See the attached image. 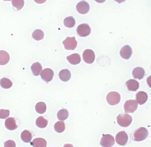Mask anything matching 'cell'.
<instances>
[{"instance_id":"6da1fadb","label":"cell","mask_w":151,"mask_h":147,"mask_svg":"<svg viewBox=\"0 0 151 147\" xmlns=\"http://www.w3.org/2000/svg\"><path fill=\"white\" fill-rule=\"evenodd\" d=\"M118 124L123 127H127L131 124L132 122V116L128 114L121 113L117 117Z\"/></svg>"},{"instance_id":"7a4b0ae2","label":"cell","mask_w":151,"mask_h":147,"mask_svg":"<svg viewBox=\"0 0 151 147\" xmlns=\"http://www.w3.org/2000/svg\"><path fill=\"white\" fill-rule=\"evenodd\" d=\"M148 134V131L145 128L140 127L135 131L133 140L138 142L143 141L147 138Z\"/></svg>"},{"instance_id":"3957f363","label":"cell","mask_w":151,"mask_h":147,"mask_svg":"<svg viewBox=\"0 0 151 147\" xmlns=\"http://www.w3.org/2000/svg\"><path fill=\"white\" fill-rule=\"evenodd\" d=\"M121 100L120 94L117 92H112L109 93L106 97L108 103L111 106H115L119 103Z\"/></svg>"},{"instance_id":"277c9868","label":"cell","mask_w":151,"mask_h":147,"mask_svg":"<svg viewBox=\"0 0 151 147\" xmlns=\"http://www.w3.org/2000/svg\"><path fill=\"white\" fill-rule=\"evenodd\" d=\"M115 143L114 137L110 134L104 135L100 141V145L103 147H111Z\"/></svg>"},{"instance_id":"5b68a950","label":"cell","mask_w":151,"mask_h":147,"mask_svg":"<svg viewBox=\"0 0 151 147\" xmlns=\"http://www.w3.org/2000/svg\"><path fill=\"white\" fill-rule=\"evenodd\" d=\"M63 43L65 49L68 50H74L77 46V41L75 37H67L63 41Z\"/></svg>"},{"instance_id":"8992f818","label":"cell","mask_w":151,"mask_h":147,"mask_svg":"<svg viewBox=\"0 0 151 147\" xmlns=\"http://www.w3.org/2000/svg\"><path fill=\"white\" fill-rule=\"evenodd\" d=\"M78 34L81 37H86L89 35L91 32L90 27L87 23L79 25L77 29Z\"/></svg>"},{"instance_id":"52a82bcc","label":"cell","mask_w":151,"mask_h":147,"mask_svg":"<svg viewBox=\"0 0 151 147\" xmlns=\"http://www.w3.org/2000/svg\"><path fill=\"white\" fill-rule=\"evenodd\" d=\"M83 60L86 63L91 64L93 63L95 59V55L94 52L90 49L85 50L83 53Z\"/></svg>"},{"instance_id":"ba28073f","label":"cell","mask_w":151,"mask_h":147,"mask_svg":"<svg viewBox=\"0 0 151 147\" xmlns=\"http://www.w3.org/2000/svg\"><path fill=\"white\" fill-rule=\"evenodd\" d=\"M128 140V136L125 131L118 132L116 136V141L117 143L120 146H124Z\"/></svg>"},{"instance_id":"9c48e42d","label":"cell","mask_w":151,"mask_h":147,"mask_svg":"<svg viewBox=\"0 0 151 147\" xmlns=\"http://www.w3.org/2000/svg\"><path fill=\"white\" fill-rule=\"evenodd\" d=\"M138 104L135 100L127 101L124 105L125 111L126 113H133L138 108Z\"/></svg>"},{"instance_id":"30bf717a","label":"cell","mask_w":151,"mask_h":147,"mask_svg":"<svg viewBox=\"0 0 151 147\" xmlns=\"http://www.w3.org/2000/svg\"><path fill=\"white\" fill-rule=\"evenodd\" d=\"M40 75L42 80L46 82H49L52 79L54 73L52 70L47 68L42 70Z\"/></svg>"},{"instance_id":"8fae6325","label":"cell","mask_w":151,"mask_h":147,"mask_svg":"<svg viewBox=\"0 0 151 147\" xmlns=\"http://www.w3.org/2000/svg\"><path fill=\"white\" fill-rule=\"evenodd\" d=\"M76 9L78 12L80 13L86 14L88 12L89 10V4L85 1H80L77 5Z\"/></svg>"},{"instance_id":"7c38bea8","label":"cell","mask_w":151,"mask_h":147,"mask_svg":"<svg viewBox=\"0 0 151 147\" xmlns=\"http://www.w3.org/2000/svg\"><path fill=\"white\" fill-rule=\"evenodd\" d=\"M131 47L129 45H126L122 47L120 51V55L125 59H129L132 55Z\"/></svg>"},{"instance_id":"4fadbf2b","label":"cell","mask_w":151,"mask_h":147,"mask_svg":"<svg viewBox=\"0 0 151 147\" xmlns=\"http://www.w3.org/2000/svg\"><path fill=\"white\" fill-rule=\"evenodd\" d=\"M5 126L7 129L10 130H15L18 127L15 118L12 117L7 119L5 122Z\"/></svg>"},{"instance_id":"5bb4252c","label":"cell","mask_w":151,"mask_h":147,"mask_svg":"<svg viewBox=\"0 0 151 147\" xmlns=\"http://www.w3.org/2000/svg\"><path fill=\"white\" fill-rule=\"evenodd\" d=\"M136 99L137 102L140 105H143L147 101L148 99V95L146 92L140 91L137 93Z\"/></svg>"},{"instance_id":"9a60e30c","label":"cell","mask_w":151,"mask_h":147,"mask_svg":"<svg viewBox=\"0 0 151 147\" xmlns=\"http://www.w3.org/2000/svg\"><path fill=\"white\" fill-rule=\"evenodd\" d=\"M127 87L130 91H136L139 87V84L137 81L134 79H130L126 83Z\"/></svg>"},{"instance_id":"2e32d148","label":"cell","mask_w":151,"mask_h":147,"mask_svg":"<svg viewBox=\"0 0 151 147\" xmlns=\"http://www.w3.org/2000/svg\"><path fill=\"white\" fill-rule=\"evenodd\" d=\"M132 74L134 78L141 79L144 78L145 72L143 68L141 67H137L133 70Z\"/></svg>"},{"instance_id":"e0dca14e","label":"cell","mask_w":151,"mask_h":147,"mask_svg":"<svg viewBox=\"0 0 151 147\" xmlns=\"http://www.w3.org/2000/svg\"><path fill=\"white\" fill-rule=\"evenodd\" d=\"M10 59V56L7 52L4 50H0V65L7 64Z\"/></svg>"},{"instance_id":"ac0fdd59","label":"cell","mask_w":151,"mask_h":147,"mask_svg":"<svg viewBox=\"0 0 151 147\" xmlns=\"http://www.w3.org/2000/svg\"><path fill=\"white\" fill-rule=\"evenodd\" d=\"M67 58L69 63L73 65L78 64L81 61L80 55L77 53L70 55L67 57Z\"/></svg>"},{"instance_id":"d6986e66","label":"cell","mask_w":151,"mask_h":147,"mask_svg":"<svg viewBox=\"0 0 151 147\" xmlns=\"http://www.w3.org/2000/svg\"><path fill=\"white\" fill-rule=\"evenodd\" d=\"M59 75L60 79L64 82H68L71 76L70 71L67 69L61 70Z\"/></svg>"},{"instance_id":"ffe728a7","label":"cell","mask_w":151,"mask_h":147,"mask_svg":"<svg viewBox=\"0 0 151 147\" xmlns=\"http://www.w3.org/2000/svg\"><path fill=\"white\" fill-rule=\"evenodd\" d=\"M33 147H46L47 143L46 140L42 138H37L31 143Z\"/></svg>"},{"instance_id":"44dd1931","label":"cell","mask_w":151,"mask_h":147,"mask_svg":"<svg viewBox=\"0 0 151 147\" xmlns=\"http://www.w3.org/2000/svg\"><path fill=\"white\" fill-rule=\"evenodd\" d=\"M21 138L23 142L29 143L32 139V134L29 131L25 130L22 132Z\"/></svg>"},{"instance_id":"7402d4cb","label":"cell","mask_w":151,"mask_h":147,"mask_svg":"<svg viewBox=\"0 0 151 147\" xmlns=\"http://www.w3.org/2000/svg\"><path fill=\"white\" fill-rule=\"evenodd\" d=\"M42 66L38 62L33 64L31 66V69L33 74L37 76L39 75L42 70Z\"/></svg>"},{"instance_id":"603a6c76","label":"cell","mask_w":151,"mask_h":147,"mask_svg":"<svg viewBox=\"0 0 151 147\" xmlns=\"http://www.w3.org/2000/svg\"><path fill=\"white\" fill-rule=\"evenodd\" d=\"M36 124V125L40 128H44L48 124V121L42 116H40L37 119Z\"/></svg>"},{"instance_id":"cb8c5ba5","label":"cell","mask_w":151,"mask_h":147,"mask_svg":"<svg viewBox=\"0 0 151 147\" xmlns=\"http://www.w3.org/2000/svg\"><path fill=\"white\" fill-rule=\"evenodd\" d=\"M44 36L43 31L40 29L36 30L32 33V37L37 41L43 39Z\"/></svg>"},{"instance_id":"d4e9b609","label":"cell","mask_w":151,"mask_h":147,"mask_svg":"<svg viewBox=\"0 0 151 147\" xmlns=\"http://www.w3.org/2000/svg\"><path fill=\"white\" fill-rule=\"evenodd\" d=\"M69 112L65 109H63L60 110L57 114L58 119L60 121H64L68 117Z\"/></svg>"},{"instance_id":"484cf974","label":"cell","mask_w":151,"mask_h":147,"mask_svg":"<svg viewBox=\"0 0 151 147\" xmlns=\"http://www.w3.org/2000/svg\"><path fill=\"white\" fill-rule=\"evenodd\" d=\"M12 83L11 81L6 78H3L0 80V84L3 88L8 89L12 87Z\"/></svg>"},{"instance_id":"4316f807","label":"cell","mask_w":151,"mask_h":147,"mask_svg":"<svg viewBox=\"0 0 151 147\" xmlns=\"http://www.w3.org/2000/svg\"><path fill=\"white\" fill-rule=\"evenodd\" d=\"M36 112L39 114L44 113L46 110V106L45 103L42 102L38 103L35 107Z\"/></svg>"},{"instance_id":"83f0119b","label":"cell","mask_w":151,"mask_h":147,"mask_svg":"<svg viewBox=\"0 0 151 147\" xmlns=\"http://www.w3.org/2000/svg\"><path fill=\"white\" fill-rule=\"evenodd\" d=\"M75 20L74 18L72 16L68 17L65 18L64 20L65 26L68 28L73 27L75 24Z\"/></svg>"},{"instance_id":"f1b7e54d","label":"cell","mask_w":151,"mask_h":147,"mask_svg":"<svg viewBox=\"0 0 151 147\" xmlns=\"http://www.w3.org/2000/svg\"><path fill=\"white\" fill-rule=\"evenodd\" d=\"M54 127L56 132L58 133L62 132L65 130V123L63 122L58 121L55 123Z\"/></svg>"},{"instance_id":"f546056e","label":"cell","mask_w":151,"mask_h":147,"mask_svg":"<svg viewBox=\"0 0 151 147\" xmlns=\"http://www.w3.org/2000/svg\"><path fill=\"white\" fill-rule=\"evenodd\" d=\"M12 4L13 6L16 8L18 10H20L24 5L23 1H12Z\"/></svg>"},{"instance_id":"4dcf8cb0","label":"cell","mask_w":151,"mask_h":147,"mask_svg":"<svg viewBox=\"0 0 151 147\" xmlns=\"http://www.w3.org/2000/svg\"><path fill=\"white\" fill-rule=\"evenodd\" d=\"M9 115V111L8 110L1 109L0 110V119H5Z\"/></svg>"},{"instance_id":"1f68e13d","label":"cell","mask_w":151,"mask_h":147,"mask_svg":"<svg viewBox=\"0 0 151 147\" xmlns=\"http://www.w3.org/2000/svg\"><path fill=\"white\" fill-rule=\"evenodd\" d=\"M4 147H16V144L14 141L9 140L5 142Z\"/></svg>"},{"instance_id":"d6a6232c","label":"cell","mask_w":151,"mask_h":147,"mask_svg":"<svg viewBox=\"0 0 151 147\" xmlns=\"http://www.w3.org/2000/svg\"><path fill=\"white\" fill-rule=\"evenodd\" d=\"M63 147H73V146L72 144H65Z\"/></svg>"}]
</instances>
